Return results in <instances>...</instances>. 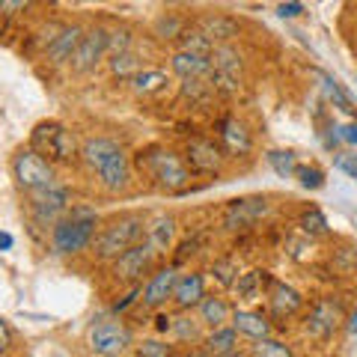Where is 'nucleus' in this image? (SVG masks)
Masks as SVG:
<instances>
[{"instance_id":"f257e3e1","label":"nucleus","mask_w":357,"mask_h":357,"mask_svg":"<svg viewBox=\"0 0 357 357\" xmlns=\"http://www.w3.org/2000/svg\"><path fill=\"white\" fill-rule=\"evenodd\" d=\"M81 164L105 194H128L134 185V161L128 149L107 134H93L81 143Z\"/></svg>"},{"instance_id":"f03ea898","label":"nucleus","mask_w":357,"mask_h":357,"mask_svg":"<svg viewBox=\"0 0 357 357\" xmlns=\"http://www.w3.org/2000/svg\"><path fill=\"white\" fill-rule=\"evenodd\" d=\"M134 170L161 194H185L194 182V173L188 170L182 152H176L164 143H149L134 155Z\"/></svg>"},{"instance_id":"7ed1b4c3","label":"nucleus","mask_w":357,"mask_h":357,"mask_svg":"<svg viewBox=\"0 0 357 357\" xmlns=\"http://www.w3.org/2000/svg\"><path fill=\"white\" fill-rule=\"evenodd\" d=\"M102 229V215L93 208V206H84L77 203L69 208L57 227L51 229L48 236V250L60 259H75V256H84L93 250V241Z\"/></svg>"},{"instance_id":"20e7f679","label":"nucleus","mask_w":357,"mask_h":357,"mask_svg":"<svg viewBox=\"0 0 357 357\" xmlns=\"http://www.w3.org/2000/svg\"><path fill=\"white\" fill-rule=\"evenodd\" d=\"M146 220L149 218L143 211H119L107 223H102L89 256L102 265H110L114 259H119L126 250H131L134 244H140L146 238Z\"/></svg>"},{"instance_id":"39448f33","label":"nucleus","mask_w":357,"mask_h":357,"mask_svg":"<svg viewBox=\"0 0 357 357\" xmlns=\"http://www.w3.org/2000/svg\"><path fill=\"white\" fill-rule=\"evenodd\" d=\"M72 206H75L72 188L63 182L42 188V191L24 194V215H27V227L33 232V238H45V244H48L51 229L69 215Z\"/></svg>"},{"instance_id":"423d86ee","label":"nucleus","mask_w":357,"mask_h":357,"mask_svg":"<svg viewBox=\"0 0 357 357\" xmlns=\"http://www.w3.org/2000/svg\"><path fill=\"white\" fill-rule=\"evenodd\" d=\"M84 342L89 354H96V357H126L134 349L137 337H134V331L119 316L107 312V316H98L89 321Z\"/></svg>"},{"instance_id":"0eeeda50","label":"nucleus","mask_w":357,"mask_h":357,"mask_svg":"<svg viewBox=\"0 0 357 357\" xmlns=\"http://www.w3.org/2000/svg\"><path fill=\"white\" fill-rule=\"evenodd\" d=\"M30 149H36L42 158H48L54 167L72 164L81 158V146H77L75 131H69L57 119H45L30 131Z\"/></svg>"},{"instance_id":"6e6552de","label":"nucleus","mask_w":357,"mask_h":357,"mask_svg":"<svg viewBox=\"0 0 357 357\" xmlns=\"http://www.w3.org/2000/svg\"><path fill=\"white\" fill-rule=\"evenodd\" d=\"M9 173H13V182L21 194H33V191H42V188H51V185L60 182L57 167H54L48 158H42V155L30 146H21L13 155Z\"/></svg>"},{"instance_id":"1a4fd4ad","label":"nucleus","mask_w":357,"mask_h":357,"mask_svg":"<svg viewBox=\"0 0 357 357\" xmlns=\"http://www.w3.org/2000/svg\"><path fill=\"white\" fill-rule=\"evenodd\" d=\"M158 259H161V253L152 248V244L143 238L140 244H134L131 250H126L119 256V259H114L107 265V274H110V280H114L116 286H140L143 283V277H149L155 268H158Z\"/></svg>"},{"instance_id":"9d476101","label":"nucleus","mask_w":357,"mask_h":357,"mask_svg":"<svg viewBox=\"0 0 357 357\" xmlns=\"http://www.w3.org/2000/svg\"><path fill=\"white\" fill-rule=\"evenodd\" d=\"M342 321H349L345 307L337 295H321L310 304L307 316H304V333L316 342H331L333 333L342 328Z\"/></svg>"},{"instance_id":"9b49d317","label":"nucleus","mask_w":357,"mask_h":357,"mask_svg":"<svg viewBox=\"0 0 357 357\" xmlns=\"http://www.w3.org/2000/svg\"><path fill=\"white\" fill-rule=\"evenodd\" d=\"M182 158L194 176H220L229 161L220 143L215 137H206V134H194V137L185 140Z\"/></svg>"},{"instance_id":"f8f14e48","label":"nucleus","mask_w":357,"mask_h":357,"mask_svg":"<svg viewBox=\"0 0 357 357\" xmlns=\"http://www.w3.org/2000/svg\"><path fill=\"white\" fill-rule=\"evenodd\" d=\"M271 215V199L268 197H238L229 199L220 211V229L223 232H248Z\"/></svg>"},{"instance_id":"ddd939ff","label":"nucleus","mask_w":357,"mask_h":357,"mask_svg":"<svg viewBox=\"0 0 357 357\" xmlns=\"http://www.w3.org/2000/svg\"><path fill=\"white\" fill-rule=\"evenodd\" d=\"M110 54V30L102 27V24H93L86 27L81 45H77L75 57H72V72L75 75H89L96 72L98 66H102L107 60Z\"/></svg>"},{"instance_id":"4468645a","label":"nucleus","mask_w":357,"mask_h":357,"mask_svg":"<svg viewBox=\"0 0 357 357\" xmlns=\"http://www.w3.org/2000/svg\"><path fill=\"white\" fill-rule=\"evenodd\" d=\"M215 131H218V143L227 152V158H248L253 152V131L244 119L227 114L215 122Z\"/></svg>"},{"instance_id":"2eb2a0df","label":"nucleus","mask_w":357,"mask_h":357,"mask_svg":"<svg viewBox=\"0 0 357 357\" xmlns=\"http://www.w3.org/2000/svg\"><path fill=\"white\" fill-rule=\"evenodd\" d=\"M178 268L170 262V265H158L155 271L143 280V298H140V304L152 310V312H158L164 310L167 304L173 301V289H176V280H178Z\"/></svg>"},{"instance_id":"dca6fc26","label":"nucleus","mask_w":357,"mask_h":357,"mask_svg":"<svg viewBox=\"0 0 357 357\" xmlns=\"http://www.w3.org/2000/svg\"><path fill=\"white\" fill-rule=\"evenodd\" d=\"M268 319H274V321H286V319H295L304 312L307 307V298L301 289H295L292 283H286V280H274L271 289H268Z\"/></svg>"},{"instance_id":"f3484780","label":"nucleus","mask_w":357,"mask_h":357,"mask_svg":"<svg viewBox=\"0 0 357 357\" xmlns=\"http://www.w3.org/2000/svg\"><path fill=\"white\" fill-rule=\"evenodd\" d=\"M208 289H206V274L197 271V268H188V271L178 274L176 289H173V310L176 312H197V307L206 301Z\"/></svg>"},{"instance_id":"a211bd4d","label":"nucleus","mask_w":357,"mask_h":357,"mask_svg":"<svg viewBox=\"0 0 357 357\" xmlns=\"http://www.w3.org/2000/svg\"><path fill=\"white\" fill-rule=\"evenodd\" d=\"M191 24L203 33L211 45H232L238 39V33H241L238 18L227 15V13H203V15H197Z\"/></svg>"},{"instance_id":"6ab92c4d","label":"nucleus","mask_w":357,"mask_h":357,"mask_svg":"<svg viewBox=\"0 0 357 357\" xmlns=\"http://www.w3.org/2000/svg\"><path fill=\"white\" fill-rule=\"evenodd\" d=\"M86 27L81 24H63V30L57 33V39H54L48 48H45V63L51 66V69H60V66H72V57L77 51V45H81Z\"/></svg>"},{"instance_id":"aec40b11","label":"nucleus","mask_w":357,"mask_h":357,"mask_svg":"<svg viewBox=\"0 0 357 357\" xmlns=\"http://www.w3.org/2000/svg\"><path fill=\"white\" fill-rule=\"evenodd\" d=\"M178 232H182V227H178V218L170 215V211H158L155 218L146 220V241L161 256L170 253L178 244Z\"/></svg>"},{"instance_id":"412c9836","label":"nucleus","mask_w":357,"mask_h":357,"mask_svg":"<svg viewBox=\"0 0 357 357\" xmlns=\"http://www.w3.org/2000/svg\"><path fill=\"white\" fill-rule=\"evenodd\" d=\"M232 328H236L238 337H248V340H265V337H274V321L268 319V312L262 310H253V307H236L232 312Z\"/></svg>"},{"instance_id":"4be33fe9","label":"nucleus","mask_w":357,"mask_h":357,"mask_svg":"<svg viewBox=\"0 0 357 357\" xmlns=\"http://www.w3.org/2000/svg\"><path fill=\"white\" fill-rule=\"evenodd\" d=\"M232 312H236V307L229 304L227 295L211 292V295H206L203 304L197 307V319L203 321L206 331H218V328H227V325H229V321H232Z\"/></svg>"},{"instance_id":"5701e85b","label":"nucleus","mask_w":357,"mask_h":357,"mask_svg":"<svg viewBox=\"0 0 357 357\" xmlns=\"http://www.w3.org/2000/svg\"><path fill=\"white\" fill-rule=\"evenodd\" d=\"M211 72V60L208 57H197V54L188 51H173L170 54V75L178 77V81H206Z\"/></svg>"},{"instance_id":"b1692460","label":"nucleus","mask_w":357,"mask_h":357,"mask_svg":"<svg viewBox=\"0 0 357 357\" xmlns=\"http://www.w3.org/2000/svg\"><path fill=\"white\" fill-rule=\"evenodd\" d=\"M173 84V75L167 72V69H155V66H146L143 72H137L128 81V89L137 98H155V96H161L167 93V86Z\"/></svg>"},{"instance_id":"393cba45","label":"nucleus","mask_w":357,"mask_h":357,"mask_svg":"<svg viewBox=\"0 0 357 357\" xmlns=\"http://www.w3.org/2000/svg\"><path fill=\"white\" fill-rule=\"evenodd\" d=\"M274 277L271 271H265V268H253V271H244L236 286H232V295H236V301H241V304H250V301L256 298H265L268 289H271Z\"/></svg>"},{"instance_id":"a878e982","label":"nucleus","mask_w":357,"mask_h":357,"mask_svg":"<svg viewBox=\"0 0 357 357\" xmlns=\"http://www.w3.org/2000/svg\"><path fill=\"white\" fill-rule=\"evenodd\" d=\"M170 337L178 345H203L206 328H203V321L197 319V312H173V331H170Z\"/></svg>"},{"instance_id":"bb28decb","label":"nucleus","mask_w":357,"mask_h":357,"mask_svg":"<svg viewBox=\"0 0 357 357\" xmlns=\"http://www.w3.org/2000/svg\"><path fill=\"white\" fill-rule=\"evenodd\" d=\"M310 75L316 77L321 89H325L328 102H331L333 107H337V110H342V114H345V116H351V119L357 116V107H354V102H351V96L345 93V89H342V84L337 81V77H331L328 72H321V69H310Z\"/></svg>"},{"instance_id":"cd10ccee","label":"nucleus","mask_w":357,"mask_h":357,"mask_svg":"<svg viewBox=\"0 0 357 357\" xmlns=\"http://www.w3.org/2000/svg\"><path fill=\"white\" fill-rule=\"evenodd\" d=\"M238 333L232 325L227 328H218V331H206V337H203V351L208 357H223V354H229V351H238Z\"/></svg>"},{"instance_id":"c85d7f7f","label":"nucleus","mask_w":357,"mask_h":357,"mask_svg":"<svg viewBox=\"0 0 357 357\" xmlns=\"http://www.w3.org/2000/svg\"><path fill=\"white\" fill-rule=\"evenodd\" d=\"M298 229H301L304 238H331V223H328L325 215H321V208H316V206L301 208Z\"/></svg>"},{"instance_id":"c756f323","label":"nucleus","mask_w":357,"mask_h":357,"mask_svg":"<svg viewBox=\"0 0 357 357\" xmlns=\"http://www.w3.org/2000/svg\"><path fill=\"white\" fill-rule=\"evenodd\" d=\"M206 274H208V280L215 283L218 289H232V286H236V280L241 277L238 262L232 259V256H218V259L208 265Z\"/></svg>"},{"instance_id":"7c9ffc66","label":"nucleus","mask_w":357,"mask_h":357,"mask_svg":"<svg viewBox=\"0 0 357 357\" xmlns=\"http://www.w3.org/2000/svg\"><path fill=\"white\" fill-rule=\"evenodd\" d=\"M107 69L114 77H119V81H131L137 72H143L146 66H143L140 60V54L137 51H128V54H110V60H107Z\"/></svg>"},{"instance_id":"2f4dec72","label":"nucleus","mask_w":357,"mask_h":357,"mask_svg":"<svg viewBox=\"0 0 357 357\" xmlns=\"http://www.w3.org/2000/svg\"><path fill=\"white\" fill-rule=\"evenodd\" d=\"M178 354L182 351L173 342H167L164 337H143L131 349V357H178Z\"/></svg>"},{"instance_id":"473e14b6","label":"nucleus","mask_w":357,"mask_h":357,"mask_svg":"<svg viewBox=\"0 0 357 357\" xmlns=\"http://www.w3.org/2000/svg\"><path fill=\"white\" fill-rule=\"evenodd\" d=\"M265 164L280 176V178H295L298 170V152L292 149H268L265 152Z\"/></svg>"},{"instance_id":"72a5a7b5","label":"nucleus","mask_w":357,"mask_h":357,"mask_svg":"<svg viewBox=\"0 0 357 357\" xmlns=\"http://www.w3.org/2000/svg\"><path fill=\"white\" fill-rule=\"evenodd\" d=\"M188 27H191V24H188L182 15H176V13H161L158 18H155L152 33H155L158 39H173V42H178Z\"/></svg>"},{"instance_id":"f704fd0d","label":"nucleus","mask_w":357,"mask_h":357,"mask_svg":"<svg viewBox=\"0 0 357 357\" xmlns=\"http://www.w3.org/2000/svg\"><path fill=\"white\" fill-rule=\"evenodd\" d=\"M250 357H295V349L280 337H265L250 345Z\"/></svg>"},{"instance_id":"c9c22d12","label":"nucleus","mask_w":357,"mask_h":357,"mask_svg":"<svg viewBox=\"0 0 357 357\" xmlns=\"http://www.w3.org/2000/svg\"><path fill=\"white\" fill-rule=\"evenodd\" d=\"M218 45H211L203 33H199L194 24L182 33V39H178V51H188V54H197V57H211V51H215Z\"/></svg>"},{"instance_id":"e433bc0d","label":"nucleus","mask_w":357,"mask_h":357,"mask_svg":"<svg viewBox=\"0 0 357 357\" xmlns=\"http://www.w3.org/2000/svg\"><path fill=\"white\" fill-rule=\"evenodd\" d=\"M295 178L304 191H321L325 188V170L319 164H298Z\"/></svg>"},{"instance_id":"4c0bfd02","label":"nucleus","mask_w":357,"mask_h":357,"mask_svg":"<svg viewBox=\"0 0 357 357\" xmlns=\"http://www.w3.org/2000/svg\"><path fill=\"white\" fill-rule=\"evenodd\" d=\"M331 262H333V271H337V274H345V277L357 274V250H351V248L333 250Z\"/></svg>"},{"instance_id":"58836bf2","label":"nucleus","mask_w":357,"mask_h":357,"mask_svg":"<svg viewBox=\"0 0 357 357\" xmlns=\"http://www.w3.org/2000/svg\"><path fill=\"white\" fill-rule=\"evenodd\" d=\"M134 51V30L131 27H110V54Z\"/></svg>"},{"instance_id":"ea45409f","label":"nucleus","mask_w":357,"mask_h":357,"mask_svg":"<svg viewBox=\"0 0 357 357\" xmlns=\"http://www.w3.org/2000/svg\"><path fill=\"white\" fill-rule=\"evenodd\" d=\"M333 167H337L340 173H345L349 178H357V152L340 149L337 155H333Z\"/></svg>"},{"instance_id":"a19ab883","label":"nucleus","mask_w":357,"mask_h":357,"mask_svg":"<svg viewBox=\"0 0 357 357\" xmlns=\"http://www.w3.org/2000/svg\"><path fill=\"white\" fill-rule=\"evenodd\" d=\"M155 331H158V337H167L173 331V312H167V310L155 312Z\"/></svg>"},{"instance_id":"79ce46f5","label":"nucleus","mask_w":357,"mask_h":357,"mask_svg":"<svg viewBox=\"0 0 357 357\" xmlns=\"http://www.w3.org/2000/svg\"><path fill=\"white\" fill-rule=\"evenodd\" d=\"M13 349V328H9L6 319H0V357Z\"/></svg>"},{"instance_id":"37998d69","label":"nucleus","mask_w":357,"mask_h":357,"mask_svg":"<svg viewBox=\"0 0 357 357\" xmlns=\"http://www.w3.org/2000/svg\"><path fill=\"white\" fill-rule=\"evenodd\" d=\"M304 13H307L304 3H280V6H277V15H280V18H301Z\"/></svg>"},{"instance_id":"c03bdc74","label":"nucleus","mask_w":357,"mask_h":357,"mask_svg":"<svg viewBox=\"0 0 357 357\" xmlns=\"http://www.w3.org/2000/svg\"><path fill=\"white\" fill-rule=\"evenodd\" d=\"M340 137H342V143H351V146H357V122L340 126Z\"/></svg>"},{"instance_id":"a18cd8bd","label":"nucleus","mask_w":357,"mask_h":357,"mask_svg":"<svg viewBox=\"0 0 357 357\" xmlns=\"http://www.w3.org/2000/svg\"><path fill=\"white\" fill-rule=\"evenodd\" d=\"M178 357H208V354L203 351V345H188V349L178 354Z\"/></svg>"},{"instance_id":"49530a36","label":"nucleus","mask_w":357,"mask_h":357,"mask_svg":"<svg viewBox=\"0 0 357 357\" xmlns=\"http://www.w3.org/2000/svg\"><path fill=\"white\" fill-rule=\"evenodd\" d=\"M21 9H30V3H3V15H15V13H21Z\"/></svg>"},{"instance_id":"de8ad7c7","label":"nucleus","mask_w":357,"mask_h":357,"mask_svg":"<svg viewBox=\"0 0 357 357\" xmlns=\"http://www.w3.org/2000/svg\"><path fill=\"white\" fill-rule=\"evenodd\" d=\"M13 244H15V238L9 236V232L0 229V250H13Z\"/></svg>"},{"instance_id":"09e8293b","label":"nucleus","mask_w":357,"mask_h":357,"mask_svg":"<svg viewBox=\"0 0 357 357\" xmlns=\"http://www.w3.org/2000/svg\"><path fill=\"white\" fill-rule=\"evenodd\" d=\"M345 331L351 333V337H357V307L351 310V316H349V321H345Z\"/></svg>"},{"instance_id":"8fccbe9b","label":"nucleus","mask_w":357,"mask_h":357,"mask_svg":"<svg viewBox=\"0 0 357 357\" xmlns=\"http://www.w3.org/2000/svg\"><path fill=\"white\" fill-rule=\"evenodd\" d=\"M223 357H250L248 349H238V351H229V354H223Z\"/></svg>"},{"instance_id":"3c124183","label":"nucleus","mask_w":357,"mask_h":357,"mask_svg":"<svg viewBox=\"0 0 357 357\" xmlns=\"http://www.w3.org/2000/svg\"><path fill=\"white\" fill-rule=\"evenodd\" d=\"M0 15H3V0H0Z\"/></svg>"}]
</instances>
